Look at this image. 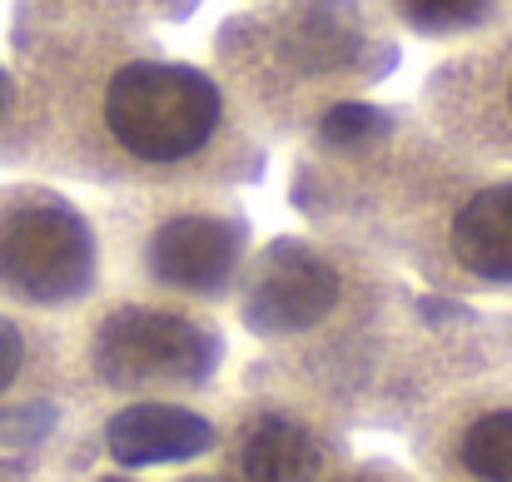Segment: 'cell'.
Wrapping results in <instances>:
<instances>
[{
    "label": "cell",
    "instance_id": "6da1fadb",
    "mask_svg": "<svg viewBox=\"0 0 512 482\" xmlns=\"http://www.w3.org/2000/svg\"><path fill=\"white\" fill-rule=\"evenodd\" d=\"M0 164L170 194L254 179L259 145L214 70L145 45L110 10H75L15 45Z\"/></svg>",
    "mask_w": 512,
    "mask_h": 482
},
{
    "label": "cell",
    "instance_id": "7a4b0ae2",
    "mask_svg": "<svg viewBox=\"0 0 512 482\" xmlns=\"http://www.w3.org/2000/svg\"><path fill=\"white\" fill-rule=\"evenodd\" d=\"M319 164L353 174L339 209H319L334 234H393L423 269L512 294V164L473 160L428 130H393L368 155Z\"/></svg>",
    "mask_w": 512,
    "mask_h": 482
},
{
    "label": "cell",
    "instance_id": "3957f363",
    "mask_svg": "<svg viewBox=\"0 0 512 482\" xmlns=\"http://www.w3.org/2000/svg\"><path fill=\"white\" fill-rule=\"evenodd\" d=\"M393 65L363 0H264L219 30V80L254 130L314 125Z\"/></svg>",
    "mask_w": 512,
    "mask_h": 482
},
{
    "label": "cell",
    "instance_id": "277c9868",
    "mask_svg": "<svg viewBox=\"0 0 512 482\" xmlns=\"http://www.w3.org/2000/svg\"><path fill=\"white\" fill-rule=\"evenodd\" d=\"M120 214L115 234H130V254L145 284L165 294L209 299L224 294L249 264V219L229 199L204 189L140 194Z\"/></svg>",
    "mask_w": 512,
    "mask_h": 482
},
{
    "label": "cell",
    "instance_id": "5b68a950",
    "mask_svg": "<svg viewBox=\"0 0 512 482\" xmlns=\"http://www.w3.org/2000/svg\"><path fill=\"white\" fill-rule=\"evenodd\" d=\"M100 279V229L45 184L0 189V304H80Z\"/></svg>",
    "mask_w": 512,
    "mask_h": 482
},
{
    "label": "cell",
    "instance_id": "8992f818",
    "mask_svg": "<svg viewBox=\"0 0 512 482\" xmlns=\"http://www.w3.org/2000/svg\"><path fill=\"white\" fill-rule=\"evenodd\" d=\"M423 130L473 160L512 164V30L468 40L423 80Z\"/></svg>",
    "mask_w": 512,
    "mask_h": 482
},
{
    "label": "cell",
    "instance_id": "52a82bcc",
    "mask_svg": "<svg viewBox=\"0 0 512 482\" xmlns=\"http://www.w3.org/2000/svg\"><path fill=\"white\" fill-rule=\"evenodd\" d=\"M353 254L348 244H319L309 234H279L259 254H249L239 284V309L254 333L289 338L309 333L324 319H334L353 284Z\"/></svg>",
    "mask_w": 512,
    "mask_h": 482
},
{
    "label": "cell",
    "instance_id": "ba28073f",
    "mask_svg": "<svg viewBox=\"0 0 512 482\" xmlns=\"http://www.w3.org/2000/svg\"><path fill=\"white\" fill-rule=\"evenodd\" d=\"M90 363L115 388L194 383L219 363V333L174 304H110L90 328Z\"/></svg>",
    "mask_w": 512,
    "mask_h": 482
},
{
    "label": "cell",
    "instance_id": "9c48e42d",
    "mask_svg": "<svg viewBox=\"0 0 512 482\" xmlns=\"http://www.w3.org/2000/svg\"><path fill=\"white\" fill-rule=\"evenodd\" d=\"M214 448V423L204 413H189L179 403H130L110 413L105 423V453L120 468H155V463H184Z\"/></svg>",
    "mask_w": 512,
    "mask_h": 482
},
{
    "label": "cell",
    "instance_id": "30bf717a",
    "mask_svg": "<svg viewBox=\"0 0 512 482\" xmlns=\"http://www.w3.org/2000/svg\"><path fill=\"white\" fill-rule=\"evenodd\" d=\"M319 473L324 443L294 413H259L234 443V482H314Z\"/></svg>",
    "mask_w": 512,
    "mask_h": 482
},
{
    "label": "cell",
    "instance_id": "8fae6325",
    "mask_svg": "<svg viewBox=\"0 0 512 482\" xmlns=\"http://www.w3.org/2000/svg\"><path fill=\"white\" fill-rule=\"evenodd\" d=\"M383 10L418 40H478L508 25L512 0H383Z\"/></svg>",
    "mask_w": 512,
    "mask_h": 482
},
{
    "label": "cell",
    "instance_id": "7c38bea8",
    "mask_svg": "<svg viewBox=\"0 0 512 482\" xmlns=\"http://www.w3.org/2000/svg\"><path fill=\"white\" fill-rule=\"evenodd\" d=\"M453 463L478 482H512V403L483 408L458 428Z\"/></svg>",
    "mask_w": 512,
    "mask_h": 482
},
{
    "label": "cell",
    "instance_id": "4fadbf2b",
    "mask_svg": "<svg viewBox=\"0 0 512 482\" xmlns=\"http://www.w3.org/2000/svg\"><path fill=\"white\" fill-rule=\"evenodd\" d=\"M30 358H35V343H30L25 323L15 319V314H0V398L25 378Z\"/></svg>",
    "mask_w": 512,
    "mask_h": 482
},
{
    "label": "cell",
    "instance_id": "5bb4252c",
    "mask_svg": "<svg viewBox=\"0 0 512 482\" xmlns=\"http://www.w3.org/2000/svg\"><path fill=\"white\" fill-rule=\"evenodd\" d=\"M343 482H388V478H378V473H358V478H343Z\"/></svg>",
    "mask_w": 512,
    "mask_h": 482
},
{
    "label": "cell",
    "instance_id": "9a60e30c",
    "mask_svg": "<svg viewBox=\"0 0 512 482\" xmlns=\"http://www.w3.org/2000/svg\"><path fill=\"white\" fill-rule=\"evenodd\" d=\"M150 5H165V0H145V10H150Z\"/></svg>",
    "mask_w": 512,
    "mask_h": 482
},
{
    "label": "cell",
    "instance_id": "2e32d148",
    "mask_svg": "<svg viewBox=\"0 0 512 482\" xmlns=\"http://www.w3.org/2000/svg\"><path fill=\"white\" fill-rule=\"evenodd\" d=\"M184 482H214V478H184Z\"/></svg>",
    "mask_w": 512,
    "mask_h": 482
}]
</instances>
